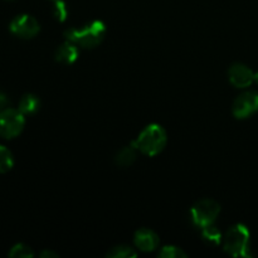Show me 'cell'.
<instances>
[{
  "mask_svg": "<svg viewBox=\"0 0 258 258\" xmlns=\"http://www.w3.org/2000/svg\"><path fill=\"white\" fill-rule=\"evenodd\" d=\"M135 246L143 252H150L158 248L159 246V237L155 232L150 231L148 228L139 229L135 233Z\"/></svg>",
  "mask_w": 258,
  "mask_h": 258,
  "instance_id": "9c48e42d",
  "label": "cell"
},
{
  "mask_svg": "<svg viewBox=\"0 0 258 258\" xmlns=\"http://www.w3.org/2000/svg\"><path fill=\"white\" fill-rule=\"evenodd\" d=\"M34 256L32 248L24 243H18L12 247L9 252V257L12 258H30Z\"/></svg>",
  "mask_w": 258,
  "mask_h": 258,
  "instance_id": "9a60e30c",
  "label": "cell"
},
{
  "mask_svg": "<svg viewBox=\"0 0 258 258\" xmlns=\"http://www.w3.org/2000/svg\"><path fill=\"white\" fill-rule=\"evenodd\" d=\"M25 125L24 115L19 110L5 108L0 112V138L13 139L20 135Z\"/></svg>",
  "mask_w": 258,
  "mask_h": 258,
  "instance_id": "277c9868",
  "label": "cell"
},
{
  "mask_svg": "<svg viewBox=\"0 0 258 258\" xmlns=\"http://www.w3.org/2000/svg\"><path fill=\"white\" fill-rule=\"evenodd\" d=\"M138 150L149 156H155L164 150L166 145V133L158 123H151L146 126L138 140L134 141Z\"/></svg>",
  "mask_w": 258,
  "mask_h": 258,
  "instance_id": "6da1fadb",
  "label": "cell"
},
{
  "mask_svg": "<svg viewBox=\"0 0 258 258\" xmlns=\"http://www.w3.org/2000/svg\"><path fill=\"white\" fill-rule=\"evenodd\" d=\"M221 212V206L213 199H202L197 202L191 208L190 214L194 224L201 228L213 224Z\"/></svg>",
  "mask_w": 258,
  "mask_h": 258,
  "instance_id": "5b68a950",
  "label": "cell"
},
{
  "mask_svg": "<svg viewBox=\"0 0 258 258\" xmlns=\"http://www.w3.org/2000/svg\"><path fill=\"white\" fill-rule=\"evenodd\" d=\"M136 256H138V253H136L133 248H130V247L127 246L113 247V248L107 253V257L111 258H131Z\"/></svg>",
  "mask_w": 258,
  "mask_h": 258,
  "instance_id": "2e32d148",
  "label": "cell"
},
{
  "mask_svg": "<svg viewBox=\"0 0 258 258\" xmlns=\"http://www.w3.org/2000/svg\"><path fill=\"white\" fill-rule=\"evenodd\" d=\"M188 254L183 251L181 248L175 246H165L163 247L160 252H159V257L163 258H180V257H186Z\"/></svg>",
  "mask_w": 258,
  "mask_h": 258,
  "instance_id": "e0dca14e",
  "label": "cell"
},
{
  "mask_svg": "<svg viewBox=\"0 0 258 258\" xmlns=\"http://www.w3.org/2000/svg\"><path fill=\"white\" fill-rule=\"evenodd\" d=\"M8 105H9V100H8L7 95L3 92H0V112L4 111L5 108H8Z\"/></svg>",
  "mask_w": 258,
  "mask_h": 258,
  "instance_id": "d6986e66",
  "label": "cell"
},
{
  "mask_svg": "<svg viewBox=\"0 0 258 258\" xmlns=\"http://www.w3.org/2000/svg\"><path fill=\"white\" fill-rule=\"evenodd\" d=\"M106 27L101 20H95L91 24L86 25L82 29H68L64 33L66 38L75 44L85 48H93L102 42L105 37Z\"/></svg>",
  "mask_w": 258,
  "mask_h": 258,
  "instance_id": "7a4b0ae2",
  "label": "cell"
},
{
  "mask_svg": "<svg viewBox=\"0 0 258 258\" xmlns=\"http://www.w3.org/2000/svg\"><path fill=\"white\" fill-rule=\"evenodd\" d=\"M40 108V100L38 96L28 93L22 97L19 102V108L18 110L23 113V115H34L39 111Z\"/></svg>",
  "mask_w": 258,
  "mask_h": 258,
  "instance_id": "8fae6325",
  "label": "cell"
},
{
  "mask_svg": "<svg viewBox=\"0 0 258 258\" xmlns=\"http://www.w3.org/2000/svg\"><path fill=\"white\" fill-rule=\"evenodd\" d=\"M136 151H138V148H136V145L134 143H131L130 146L122 148L118 151L117 155H116V164L118 166H130L136 160V155H138Z\"/></svg>",
  "mask_w": 258,
  "mask_h": 258,
  "instance_id": "7c38bea8",
  "label": "cell"
},
{
  "mask_svg": "<svg viewBox=\"0 0 258 258\" xmlns=\"http://www.w3.org/2000/svg\"><path fill=\"white\" fill-rule=\"evenodd\" d=\"M249 239L248 228L243 224H236L226 233L224 251L234 257H249Z\"/></svg>",
  "mask_w": 258,
  "mask_h": 258,
  "instance_id": "3957f363",
  "label": "cell"
},
{
  "mask_svg": "<svg viewBox=\"0 0 258 258\" xmlns=\"http://www.w3.org/2000/svg\"><path fill=\"white\" fill-rule=\"evenodd\" d=\"M78 58V48L75 43L70 42L62 44L55 50V60L64 64H72Z\"/></svg>",
  "mask_w": 258,
  "mask_h": 258,
  "instance_id": "30bf717a",
  "label": "cell"
},
{
  "mask_svg": "<svg viewBox=\"0 0 258 258\" xmlns=\"http://www.w3.org/2000/svg\"><path fill=\"white\" fill-rule=\"evenodd\" d=\"M229 81L234 87L238 88H246L251 86L254 81V73L252 72L251 68L247 66L237 63L229 68Z\"/></svg>",
  "mask_w": 258,
  "mask_h": 258,
  "instance_id": "ba28073f",
  "label": "cell"
},
{
  "mask_svg": "<svg viewBox=\"0 0 258 258\" xmlns=\"http://www.w3.org/2000/svg\"><path fill=\"white\" fill-rule=\"evenodd\" d=\"M53 2H55V0H53Z\"/></svg>",
  "mask_w": 258,
  "mask_h": 258,
  "instance_id": "7402d4cb",
  "label": "cell"
},
{
  "mask_svg": "<svg viewBox=\"0 0 258 258\" xmlns=\"http://www.w3.org/2000/svg\"><path fill=\"white\" fill-rule=\"evenodd\" d=\"M9 29L17 37L30 39L39 33V23L32 15L22 14L12 20Z\"/></svg>",
  "mask_w": 258,
  "mask_h": 258,
  "instance_id": "8992f818",
  "label": "cell"
},
{
  "mask_svg": "<svg viewBox=\"0 0 258 258\" xmlns=\"http://www.w3.org/2000/svg\"><path fill=\"white\" fill-rule=\"evenodd\" d=\"M14 166V158L9 149L0 145V174L8 173Z\"/></svg>",
  "mask_w": 258,
  "mask_h": 258,
  "instance_id": "4fadbf2b",
  "label": "cell"
},
{
  "mask_svg": "<svg viewBox=\"0 0 258 258\" xmlns=\"http://www.w3.org/2000/svg\"><path fill=\"white\" fill-rule=\"evenodd\" d=\"M258 111V93L248 91L236 98L233 103V115L237 118H246Z\"/></svg>",
  "mask_w": 258,
  "mask_h": 258,
  "instance_id": "52a82bcc",
  "label": "cell"
},
{
  "mask_svg": "<svg viewBox=\"0 0 258 258\" xmlns=\"http://www.w3.org/2000/svg\"><path fill=\"white\" fill-rule=\"evenodd\" d=\"M53 14H54L55 19L59 22H64L66 18L68 15V9L66 7V3L62 0H55L54 2V9H53Z\"/></svg>",
  "mask_w": 258,
  "mask_h": 258,
  "instance_id": "ac0fdd59",
  "label": "cell"
},
{
  "mask_svg": "<svg viewBox=\"0 0 258 258\" xmlns=\"http://www.w3.org/2000/svg\"><path fill=\"white\" fill-rule=\"evenodd\" d=\"M202 236H203L204 241L208 242L209 244H214V246L219 244L222 241V233L213 224H209V226L204 227L203 231H202Z\"/></svg>",
  "mask_w": 258,
  "mask_h": 258,
  "instance_id": "5bb4252c",
  "label": "cell"
},
{
  "mask_svg": "<svg viewBox=\"0 0 258 258\" xmlns=\"http://www.w3.org/2000/svg\"><path fill=\"white\" fill-rule=\"evenodd\" d=\"M40 257H44V258H47V257H58V254L54 253V252H52V251H43L42 253H40Z\"/></svg>",
  "mask_w": 258,
  "mask_h": 258,
  "instance_id": "ffe728a7",
  "label": "cell"
},
{
  "mask_svg": "<svg viewBox=\"0 0 258 258\" xmlns=\"http://www.w3.org/2000/svg\"><path fill=\"white\" fill-rule=\"evenodd\" d=\"M254 82L258 83V71L256 73H254Z\"/></svg>",
  "mask_w": 258,
  "mask_h": 258,
  "instance_id": "44dd1931",
  "label": "cell"
}]
</instances>
